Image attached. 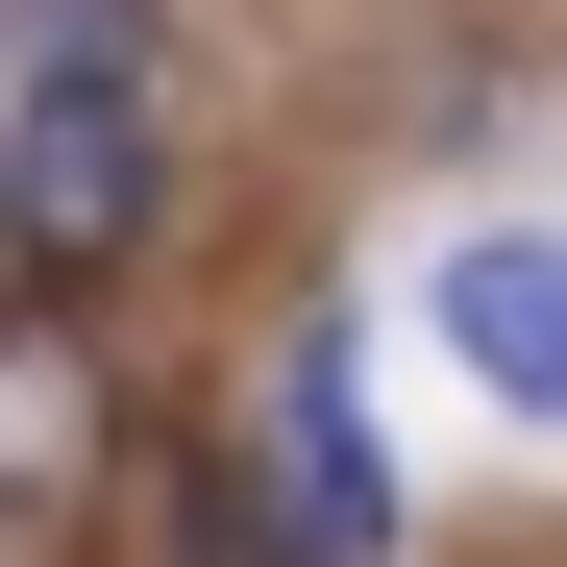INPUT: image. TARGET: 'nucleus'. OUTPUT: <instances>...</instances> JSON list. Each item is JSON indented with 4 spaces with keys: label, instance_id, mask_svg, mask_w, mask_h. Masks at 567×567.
Masks as SVG:
<instances>
[{
    "label": "nucleus",
    "instance_id": "nucleus-1",
    "mask_svg": "<svg viewBox=\"0 0 567 567\" xmlns=\"http://www.w3.org/2000/svg\"><path fill=\"white\" fill-rule=\"evenodd\" d=\"M148 247H173V124H148V74H25V100H0V271L124 297Z\"/></svg>",
    "mask_w": 567,
    "mask_h": 567
},
{
    "label": "nucleus",
    "instance_id": "nucleus-2",
    "mask_svg": "<svg viewBox=\"0 0 567 567\" xmlns=\"http://www.w3.org/2000/svg\"><path fill=\"white\" fill-rule=\"evenodd\" d=\"M100 468H124V346H100V297L0 271V543H74Z\"/></svg>",
    "mask_w": 567,
    "mask_h": 567
},
{
    "label": "nucleus",
    "instance_id": "nucleus-5",
    "mask_svg": "<svg viewBox=\"0 0 567 567\" xmlns=\"http://www.w3.org/2000/svg\"><path fill=\"white\" fill-rule=\"evenodd\" d=\"M173 567H321V518L271 494V444H198V468H173Z\"/></svg>",
    "mask_w": 567,
    "mask_h": 567
},
{
    "label": "nucleus",
    "instance_id": "nucleus-3",
    "mask_svg": "<svg viewBox=\"0 0 567 567\" xmlns=\"http://www.w3.org/2000/svg\"><path fill=\"white\" fill-rule=\"evenodd\" d=\"M247 444H271V494L321 518V567H370V543H395V468H370V395H346V321H271V370H247Z\"/></svg>",
    "mask_w": 567,
    "mask_h": 567
},
{
    "label": "nucleus",
    "instance_id": "nucleus-6",
    "mask_svg": "<svg viewBox=\"0 0 567 567\" xmlns=\"http://www.w3.org/2000/svg\"><path fill=\"white\" fill-rule=\"evenodd\" d=\"M25 74H148V0H0V100Z\"/></svg>",
    "mask_w": 567,
    "mask_h": 567
},
{
    "label": "nucleus",
    "instance_id": "nucleus-4",
    "mask_svg": "<svg viewBox=\"0 0 567 567\" xmlns=\"http://www.w3.org/2000/svg\"><path fill=\"white\" fill-rule=\"evenodd\" d=\"M420 321H444V370L494 420H567V223H468L444 271H420Z\"/></svg>",
    "mask_w": 567,
    "mask_h": 567
}]
</instances>
